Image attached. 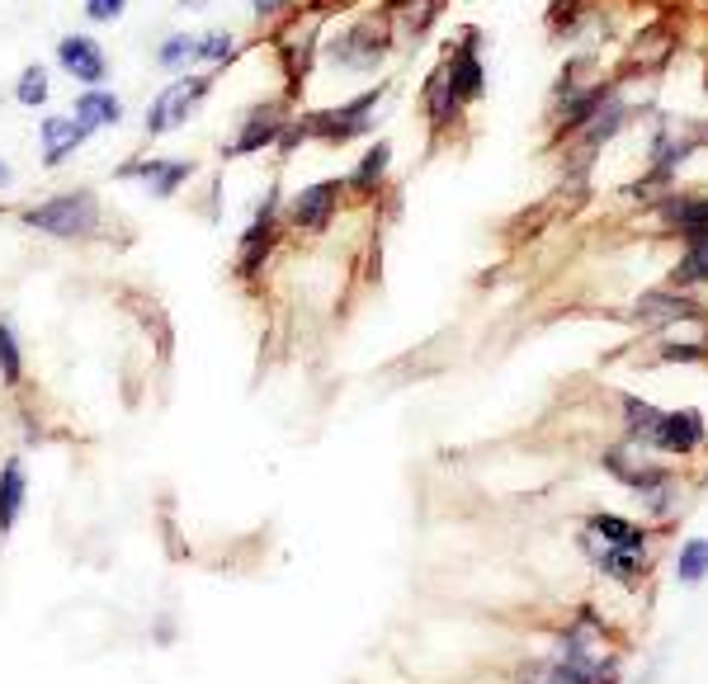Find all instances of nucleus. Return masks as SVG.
<instances>
[{
    "mask_svg": "<svg viewBox=\"0 0 708 684\" xmlns=\"http://www.w3.org/2000/svg\"><path fill=\"white\" fill-rule=\"evenodd\" d=\"M20 222L52 241H90L105 227V208H99L95 190H62L20 208Z\"/></svg>",
    "mask_w": 708,
    "mask_h": 684,
    "instance_id": "obj_1",
    "label": "nucleus"
},
{
    "mask_svg": "<svg viewBox=\"0 0 708 684\" xmlns=\"http://www.w3.org/2000/svg\"><path fill=\"white\" fill-rule=\"evenodd\" d=\"M212 90V76H198V71H184V76H170V85L161 95L147 105V119H142V127H147V137H166L175 133V127H184L198 113V105H204V95Z\"/></svg>",
    "mask_w": 708,
    "mask_h": 684,
    "instance_id": "obj_2",
    "label": "nucleus"
},
{
    "mask_svg": "<svg viewBox=\"0 0 708 684\" xmlns=\"http://www.w3.org/2000/svg\"><path fill=\"white\" fill-rule=\"evenodd\" d=\"M52 62L71 85H81V90L109 81V52L95 34H62L52 42Z\"/></svg>",
    "mask_w": 708,
    "mask_h": 684,
    "instance_id": "obj_3",
    "label": "nucleus"
},
{
    "mask_svg": "<svg viewBox=\"0 0 708 684\" xmlns=\"http://www.w3.org/2000/svg\"><path fill=\"white\" fill-rule=\"evenodd\" d=\"M340 198H345V180H317V184H303L289 204H283V227H293V232H307L317 236L331 227Z\"/></svg>",
    "mask_w": 708,
    "mask_h": 684,
    "instance_id": "obj_4",
    "label": "nucleus"
},
{
    "mask_svg": "<svg viewBox=\"0 0 708 684\" xmlns=\"http://www.w3.org/2000/svg\"><path fill=\"white\" fill-rule=\"evenodd\" d=\"M289 123H293V113L283 105H255L251 113H241V123H236L232 142L222 147V156H255L265 147H279Z\"/></svg>",
    "mask_w": 708,
    "mask_h": 684,
    "instance_id": "obj_5",
    "label": "nucleus"
},
{
    "mask_svg": "<svg viewBox=\"0 0 708 684\" xmlns=\"http://www.w3.org/2000/svg\"><path fill=\"white\" fill-rule=\"evenodd\" d=\"M119 175L142 184L151 198H175L184 184L194 180V161H184V156H137V161H127Z\"/></svg>",
    "mask_w": 708,
    "mask_h": 684,
    "instance_id": "obj_6",
    "label": "nucleus"
},
{
    "mask_svg": "<svg viewBox=\"0 0 708 684\" xmlns=\"http://www.w3.org/2000/svg\"><path fill=\"white\" fill-rule=\"evenodd\" d=\"M85 142H90V127H85L76 113H42L38 119V161H42V170H62Z\"/></svg>",
    "mask_w": 708,
    "mask_h": 684,
    "instance_id": "obj_7",
    "label": "nucleus"
},
{
    "mask_svg": "<svg viewBox=\"0 0 708 684\" xmlns=\"http://www.w3.org/2000/svg\"><path fill=\"white\" fill-rule=\"evenodd\" d=\"M274 236H279V194L269 190L260 198V208H255V218L246 222V232H241V241H236V269L241 274H255V269L269 260Z\"/></svg>",
    "mask_w": 708,
    "mask_h": 684,
    "instance_id": "obj_8",
    "label": "nucleus"
},
{
    "mask_svg": "<svg viewBox=\"0 0 708 684\" xmlns=\"http://www.w3.org/2000/svg\"><path fill=\"white\" fill-rule=\"evenodd\" d=\"M643 439L666 453H689L704 444V420H699V411H661L657 425Z\"/></svg>",
    "mask_w": 708,
    "mask_h": 684,
    "instance_id": "obj_9",
    "label": "nucleus"
},
{
    "mask_svg": "<svg viewBox=\"0 0 708 684\" xmlns=\"http://www.w3.org/2000/svg\"><path fill=\"white\" fill-rule=\"evenodd\" d=\"M71 113L90 127V133H105V127H119L123 123V113H127V105H123V95H113L109 85H90V90H81L76 95V105H71Z\"/></svg>",
    "mask_w": 708,
    "mask_h": 684,
    "instance_id": "obj_10",
    "label": "nucleus"
},
{
    "mask_svg": "<svg viewBox=\"0 0 708 684\" xmlns=\"http://www.w3.org/2000/svg\"><path fill=\"white\" fill-rule=\"evenodd\" d=\"M382 48H388V38H382V28H374V24H364V28H354V34H345L335 42V62L340 66H374L378 57H382Z\"/></svg>",
    "mask_w": 708,
    "mask_h": 684,
    "instance_id": "obj_11",
    "label": "nucleus"
},
{
    "mask_svg": "<svg viewBox=\"0 0 708 684\" xmlns=\"http://www.w3.org/2000/svg\"><path fill=\"white\" fill-rule=\"evenodd\" d=\"M444 71H449V85H453V95H459V99H477L481 90H487V81H481V62H477V48H473V42H463V48L444 62Z\"/></svg>",
    "mask_w": 708,
    "mask_h": 684,
    "instance_id": "obj_12",
    "label": "nucleus"
},
{
    "mask_svg": "<svg viewBox=\"0 0 708 684\" xmlns=\"http://www.w3.org/2000/svg\"><path fill=\"white\" fill-rule=\"evenodd\" d=\"M24 496H28V477H24V463L10 459L0 467V529H10L24 510Z\"/></svg>",
    "mask_w": 708,
    "mask_h": 684,
    "instance_id": "obj_13",
    "label": "nucleus"
},
{
    "mask_svg": "<svg viewBox=\"0 0 708 684\" xmlns=\"http://www.w3.org/2000/svg\"><path fill=\"white\" fill-rule=\"evenodd\" d=\"M595 562H600V572H605V576L623 581V586H637V581L647 576V558H643V548H605V552H595Z\"/></svg>",
    "mask_w": 708,
    "mask_h": 684,
    "instance_id": "obj_14",
    "label": "nucleus"
},
{
    "mask_svg": "<svg viewBox=\"0 0 708 684\" xmlns=\"http://www.w3.org/2000/svg\"><path fill=\"white\" fill-rule=\"evenodd\" d=\"M156 71H166V76H184V71H194V34H166L156 42L151 52Z\"/></svg>",
    "mask_w": 708,
    "mask_h": 684,
    "instance_id": "obj_15",
    "label": "nucleus"
},
{
    "mask_svg": "<svg viewBox=\"0 0 708 684\" xmlns=\"http://www.w3.org/2000/svg\"><path fill=\"white\" fill-rule=\"evenodd\" d=\"M236 34L232 28H208V34H194V66H227L236 57Z\"/></svg>",
    "mask_w": 708,
    "mask_h": 684,
    "instance_id": "obj_16",
    "label": "nucleus"
},
{
    "mask_svg": "<svg viewBox=\"0 0 708 684\" xmlns=\"http://www.w3.org/2000/svg\"><path fill=\"white\" fill-rule=\"evenodd\" d=\"M48 95H52V76H48V66L42 62H28L20 76H14V105L20 109H42L48 105Z\"/></svg>",
    "mask_w": 708,
    "mask_h": 684,
    "instance_id": "obj_17",
    "label": "nucleus"
},
{
    "mask_svg": "<svg viewBox=\"0 0 708 684\" xmlns=\"http://www.w3.org/2000/svg\"><path fill=\"white\" fill-rule=\"evenodd\" d=\"M388 166H392V147H388V142H378V147H368V151H364V161L350 170L345 190H354V194H368V190H378V180L388 175Z\"/></svg>",
    "mask_w": 708,
    "mask_h": 684,
    "instance_id": "obj_18",
    "label": "nucleus"
},
{
    "mask_svg": "<svg viewBox=\"0 0 708 684\" xmlns=\"http://www.w3.org/2000/svg\"><path fill=\"white\" fill-rule=\"evenodd\" d=\"M590 534L605 538L609 548H643L647 543V529H637V524L619 520V515H595L590 520Z\"/></svg>",
    "mask_w": 708,
    "mask_h": 684,
    "instance_id": "obj_19",
    "label": "nucleus"
},
{
    "mask_svg": "<svg viewBox=\"0 0 708 684\" xmlns=\"http://www.w3.org/2000/svg\"><path fill=\"white\" fill-rule=\"evenodd\" d=\"M459 105H463V99L453 95V85H449V71L439 66L435 76H430V85H425V113H430L435 123H449L453 113H459Z\"/></svg>",
    "mask_w": 708,
    "mask_h": 684,
    "instance_id": "obj_20",
    "label": "nucleus"
},
{
    "mask_svg": "<svg viewBox=\"0 0 708 684\" xmlns=\"http://www.w3.org/2000/svg\"><path fill=\"white\" fill-rule=\"evenodd\" d=\"M708 576V538H689L675 558V581L680 586H699Z\"/></svg>",
    "mask_w": 708,
    "mask_h": 684,
    "instance_id": "obj_21",
    "label": "nucleus"
},
{
    "mask_svg": "<svg viewBox=\"0 0 708 684\" xmlns=\"http://www.w3.org/2000/svg\"><path fill=\"white\" fill-rule=\"evenodd\" d=\"M637 317H643V321L694 317V303H685V297H661V293H651V297H643V307H637Z\"/></svg>",
    "mask_w": 708,
    "mask_h": 684,
    "instance_id": "obj_22",
    "label": "nucleus"
},
{
    "mask_svg": "<svg viewBox=\"0 0 708 684\" xmlns=\"http://www.w3.org/2000/svg\"><path fill=\"white\" fill-rule=\"evenodd\" d=\"M24 374V354H20V340H14V326L0 321V378L5 382H20Z\"/></svg>",
    "mask_w": 708,
    "mask_h": 684,
    "instance_id": "obj_23",
    "label": "nucleus"
},
{
    "mask_svg": "<svg viewBox=\"0 0 708 684\" xmlns=\"http://www.w3.org/2000/svg\"><path fill=\"white\" fill-rule=\"evenodd\" d=\"M680 279H685V283L708 279V232H694V236H689V255H685V265H680L675 283H680Z\"/></svg>",
    "mask_w": 708,
    "mask_h": 684,
    "instance_id": "obj_24",
    "label": "nucleus"
},
{
    "mask_svg": "<svg viewBox=\"0 0 708 684\" xmlns=\"http://www.w3.org/2000/svg\"><path fill=\"white\" fill-rule=\"evenodd\" d=\"M85 20L90 24H119L123 14H127V0H85Z\"/></svg>",
    "mask_w": 708,
    "mask_h": 684,
    "instance_id": "obj_25",
    "label": "nucleus"
},
{
    "mask_svg": "<svg viewBox=\"0 0 708 684\" xmlns=\"http://www.w3.org/2000/svg\"><path fill=\"white\" fill-rule=\"evenodd\" d=\"M671 218H675L680 227H685L689 236H694V232H708V198H699V204H680V208L671 212Z\"/></svg>",
    "mask_w": 708,
    "mask_h": 684,
    "instance_id": "obj_26",
    "label": "nucleus"
},
{
    "mask_svg": "<svg viewBox=\"0 0 708 684\" xmlns=\"http://www.w3.org/2000/svg\"><path fill=\"white\" fill-rule=\"evenodd\" d=\"M520 684H572V680H566V671L558 661H544V665H524Z\"/></svg>",
    "mask_w": 708,
    "mask_h": 684,
    "instance_id": "obj_27",
    "label": "nucleus"
},
{
    "mask_svg": "<svg viewBox=\"0 0 708 684\" xmlns=\"http://www.w3.org/2000/svg\"><path fill=\"white\" fill-rule=\"evenodd\" d=\"M283 10H293V0H251V14H255V20H279Z\"/></svg>",
    "mask_w": 708,
    "mask_h": 684,
    "instance_id": "obj_28",
    "label": "nucleus"
},
{
    "mask_svg": "<svg viewBox=\"0 0 708 684\" xmlns=\"http://www.w3.org/2000/svg\"><path fill=\"white\" fill-rule=\"evenodd\" d=\"M666 359H699V350H689V345H671V350H666Z\"/></svg>",
    "mask_w": 708,
    "mask_h": 684,
    "instance_id": "obj_29",
    "label": "nucleus"
},
{
    "mask_svg": "<svg viewBox=\"0 0 708 684\" xmlns=\"http://www.w3.org/2000/svg\"><path fill=\"white\" fill-rule=\"evenodd\" d=\"M10 184H14V170H10L5 161H0V194H5V190H10Z\"/></svg>",
    "mask_w": 708,
    "mask_h": 684,
    "instance_id": "obj_30",
    "label": "nucleus"
}]
</instances>
